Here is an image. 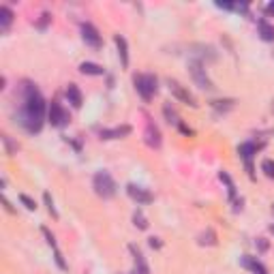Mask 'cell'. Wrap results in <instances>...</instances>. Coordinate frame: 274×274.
Returning <instances> with one entry per match:
<instances>
[{
	"label": "cell",
	"instance_id": "6da1fadb",
	"mask_svg": "<svg viewBox=\"0 0 274 274\" xmlns=\"http://www.w3.org/2000/svg\"><path fill=\"white\" fill-rule=\"evenodd\" d=\"M45 120V101L37 90V86L30 81L22 84V105L17 112V122L28 133H39Z\"/></svg>",
	"mask_w": 274,
	"mask_h": 274
},
{
	"label": "cell",
	"instance_id": "7a4b0ae2",
	"mask_svg": "<svg viewBox=\"0 0 274 274\" xmlns=\"http://www.w3.org/2000/svg\"><path fill=\"white\" fill-rule=\"evenodd\" d=\"M92 186H95V193L103 199H109V197L116 195L118 186H116V180L109 176L107 172H97L95 178H92Z\"/></svg>",
	"mask_w": 274,
	"mask_h": 274
},
{
	"label": "cell",
	"instance_id": "3957f363",
	"mask_svg": "<svg viewBox=\"0 0 274 274\" xmlns=\"http://www.w3.org/2000/svg\"><path fill=\"white\" fill-rule=\"evenodd\" d=\"M133 84H135V90L139 92V97L144 99V101H150L154 95H156V90H159V81H156L154 75H150V73H137L135 77H133Z\"/></svg>",
	"mask_w": 274,
	"mask_h": 274
},
{
	"label": "cell",
	"instance_id": "277c9868",
	"mask_svg": "<svg viewBox=\"0 0 274 274\" xmlns=\"http://www.w3.org/2000/svg\"><path fill=\"white\" fill-rule=\"evenodd\" d=\"M189 71H191V77H193V81L199 86V88H203V90H212L214 88L201 60H191L189 62Z\"/></svg>",
	"mask_w": 274,
	"mask_h": 274
},
{
	"label": "cell",
	"instance_id": "5b68a950",
	"mask_svg": "<svg viewBox=\"0 0 274 274\" xmlns=\"http://www.w3.org/2000/svg\"><path fill=\"white\" fill-rule=\"evenodd\" d=\"M48 118L51 122V126H58V129H62V126L69 125V120H71V116H69V112L65 107H62L58 101H51L50 109H48Z\"/></svg>",
	"mask_w": 274,
	"mask_h": 274
},
{
	"label": "cell",
	"instance_id": "8992f818",
	"mask_svg": "<svg viewBox=\"0 0 274 274\" xmlns=\"http://www.w3.org/2000/svg\"><path fill=\"white\" fill-rule=\"evenodd\" d=\"M167 86H170V92H172V95L178 99V101H182L184 105H191V107H197V101H195V97L191 95V92L186 90L182 84H178L176 79H167Z\"/></svg>",
	"mask_w": 274,
	"mask_h": 274
},
{
	"label": "cell",
	"instance_id": "52a82bcc",
	"mask_svg": "<svg viewBox=\"0 0 274 274\" xmlns=\"http://www.w3.org/2000/svg\"><path fill=\"white\" fill-rule=\"evenodd\" d=\"M81 39H84L86 45H90V48H95V50H99L103 45L101 34H99V30L92 24H81Z\"/></svg>",
	"mask_w": 274,
	"mask_h": 274
},
{
	"label": "cell",
	"instance_id": "ba28073f",
	"mask_svg": "<svg viewBox=\"0 0 274 274\" xmlns=\"http://www.w3.org/2000/svg\"><path fill=\"white\" fill-rule=\"evenodd\" d=\"M255 152H257V146H255L253 142H247V144H242L240 148H238V154H240V159L247 163V172H249L250 178H255V174H253V156H255Z\"/></svg>",
	"mask_w": 274,
	"mask_h": 274
},
{
	"label": "cell",
	"instance_id": "9c48e42d",
	"mask_svg": "<svg viewBox=\"0 0 274 274\" xmlns=\"http://www.w3.org/2000/svg\"><path fill=\"white\" fill-rule=\"evenodd\" d=\"M144 142L150 146V148H161V133L154 126V122L146 116V131H144Z\"/></svg>",
	"mask_w": 274,
	"mask_h": 274
},
{
	"label": "cell",
	"instance_id": "30bf717a",
	"mask_svg": "<svg viewBox=\"0 0 274 274\" xmlns=\"http://www.w3.org/2000/svg\"><path fill=\"white\" fill-rule=\"evenodd\" d=\"M126 193H129V197L133 201L137 203H150L154 199L152 193H150L148 189H144V186H137V184H126Z\"/></svg>",
	"mask_w": 274,
	"mask_h": 274
},
{
	"label": "cell",
	"instance_id": "8fae6325",
	"mask_svg": "<svg viewBox=\"0 0 274 274\" xmlns=\"http://www.w3.org/2000/svg\"><path fill=\"white\" fill-rule=\"evenodd\" d=\"M129 250H131V255H133V261H135V270H137L139 274H150V266H148V261H146V257H144L142 250H139L135 244H131Z\"/></svg>",
	"mask_w": 274,
	"mask_h": 274
},
{
	"label": "cell",
	"instance_id": "7c38bea8",
	"mask_svg": "<svg viewBox=\"0 0 274 274\" xmlns=\"http://www.w3.org/2000/svg\"><path fill=\"white\" fill-rule=\"evenodd\" d=\"M240 266L247 268V270L253 272V274H268L264 264L257 261V257H250V255H242V257H240Z\"/></svg>",
	"mask_w": 274,
	"mask_h": 274
},
{
	"label": "cell",
	"instance_id": "4fadbf2b",
	"mask_svg": "<svg viewBox=\"0 0 274 274\" xmlns=\"http://www.w3.org/2000/svg\"><path fill=\"white\" fill-rule=\"evenodd\" d=\"M43 236H45V240H48V244L51 249H54V259H56V264H58V268H62V270H67V264H65V259H62V253L58 250V244H56V238H54V234L48 229V227H43Z\"/></svg>",
	"mask_w": 274,
	"mask_h": 274
},
{
	"label": "cell",
	"instance_id": "5bb4252c",
	"mask_svg": "<svg viewBox=\"0 0 274 274\" xmlns=\"http://www.w3.org/2000/svg\"><path fill=\"white\" fill-rule=\"evenodd\" d=\"M131 133V126L129 125H122V126H114V129H103L99 133L101 139H120V137H126Z\"/></svg>",
	"mask_w": 274,
	"mask_h": 274
},
{
	"label": "cell",
	"instance_id": "9a60e30c",
	"mask_svg": "<svg viewBox=\"0 0 274 274\" xmlns=\"http://www.w3.org/2000/svg\"><path fill=\"white\" fill-rule=\"evenodd\" d=\"M114 43L116 48H118V56H120V62L122 67H129V48H126V39L122 37V34H114Z\"/></svg>",
	"mask_w": 274,
	"mask_h": 274
},
{
	"label": "cell",
	"instance_id": "2e32d148",
	"mask_svg": "<svg viewBox=\"0 0 274 274\" xmlns=\"http://www.w3.org/2000/svg\"><path fill=\"white\" fill-rule=\"evenodd\" d=\"M67 99H69V103H71L75 109L81 107V103H84V97H81V90L77 88V84H69L67 86Z\"/></svg>",
	"mask_w": 274,
	"mask_h": 274
},
{
	"label": "cell",
	"instance_id": "e0dca14e",
	"mask_svg": "<svg viewBox=\"0 0 274 274\" xmlns=\"http://www.w3.org/2000/svg\"><path fill=\"white\" fill-rule=\"evenodd\" d=\"M13 11H11L9 7H0V28H2L4 32L9 30V26L13 24Z\"/></svg>",
	"mask_w": 274,
	"mask_h": 274
},
{
	"label": "cell",
	"instance_id": "ac0fdd59",
	"mask_svg": "<svg viewBox=\"0 0 274 274\" xmlns=\"http://www.w3.org/2000/svg\"><path fill=\"white\" fill-rule=\"evenodd\" d=\"M257 28H259V37L264 41H274V26L272 24H268L266 20H259Z\"/></svg>",
	"mask_w": 274,
	"mask_h": 274
},
{
	"label": "cell",
	"instance_id": "d6986e66",
	"mask_svg": "<svg viewBox=\"0 0 274 274\" xmlns=\"http://www.w3.org/2000/svg\"><path fill=\"white\" fill-rule=\"evenodd\" d=\"M79 73H84V75H105V69L95 65V62H81Z\"/></svg>",
	"mask_w": 274,
	"mask_h": 274
},
{
	"label": "cell",
	"instance_id": "ffe728a7",
	"mask_svg": "<svg viewBox=\"0 0 274 274\" xmlns=\"http://www.w3.org/2000/svg\"><path fill=\"white\" fill-rule=\"evenodd\" d=\"M201 244V247H214L217 244V234H214L212 229H206L203 234H199V240H197Z\"/></svg>",
	"mask_w": 274,
	"mask_h": 274
},
{
	"label": "cell",
	"instance_id": "44dd1931",
	"mask_svg": "<svg viewBox=\"0 0 274 274\" xmlns=\"http://www.w3.org/2000/svg\"><path fill=\"white\" fill-rule=\"evenodd\" d=\"M219 178H221V182L227 184V193H229V197L236 201V184H234V180L229 178V174H227V172H221Z\"/></svg>",
	"mask_w": 274,
	"mask_h": 274
},
{
	"label": "cell",
	"instance_id": "7402d4cb",
	"mask_svg": "<svg viewBox=\"0 0 274 274\" xmlns=\"http://www.w3.org/2000/svg\"><path fill=\"white\" fill-rule=\"evenodd\" d=\"M163 114H165V118H167V122H170V125H176V126L180 125L178 114L174 112V107H172L170 103H165V105H163Z\"/></svg>",
	"mask_w": 274,
	"mask_h": 274
},
{
	"label": "cell",
	"instance_id": "603a6c76",
	"mask_svg": "<svg viewBox=\"0 0 274 274\" xmlns=\"http://www.w3.org/2000/svg\"><path fill=\"white\" fill-rule=\"evenodd\" d=\"M236 105V101H231V99H225V101H212V107L217 109V112H227V109H231Z\"/></svg>",
	"mask_w": 274,
	"mask_h": 274
},
{
	"label": "cell",
	"instance_id": "cb8c5ba5",
	"mask_svg": "<svg viewBox=\"0 0 274 274\" xmlns=\"http://www.w3.org/2000/svg\"><path fill=\"white\" fill-rule=\"evenodd\" d=\"M133 223H135V227H139V229H148V221H146L142 210H135V214H133Z\"/></svg>",
	"mask_w": 274,
	"mask_h": 274
},
{
	"label": "cell",
	"instance_id": "d4e9b609",
	"mask_svg": "<svg viewBox=\"0 0 274 274\" xmlns=\"http://www.w3.org/2000/svg\"><path fill=\"white\" fill-rule=\"evenodd\" d=\"M261 172H264L268 178L274 180V161L272 159H266L264 163H261Z\"/></svg>",
	"mask_w": 274,
	"mask_h": 274
},
{
	"label": "cell",
	"instance_id": "484cf974",
	"mask_svg": "<svg viewBox=\"0 0 274 274\" xmlns=\"http://www.w3.org/2000/svg\"><path fill=\"white\" fill-rule=\"evenodd\" d=\"M2 144H4V150H7V154H15L17 152V144L11 142L9 135H2Z\"/></svg>",
	"mask_w": 274,
	"mask_h": 274
},
{
	"label": "cell",
	"instance_id": "4316f807",
	"mask_svg": "<svg viewBox=\"0 0 274 274\" xmlns=\"http://www.w3.org/2000/svg\"><path fill=\"white\" fill-rule=\"evenodd\" d=\"M43 199H45V203H48V212H50L54 219H58V212H56V208H54V199H51V195H50V193H45V195H43Z\"/></svg>",
	"mask_w": 274,
	"mask_h": 274
},
{
	"label": "cell",
	"instance_id": "83f0119b",
	"mask_svg": "<svg viewBox=\"0 0 274 274\" xmlns=\"http://www.w3.org/2000/svg\"><path fill=\"white\" fill-rule=\"evenodd\" d=\"M20 201L24 203V206H26L28 210H34V208H37V203H34V201H32L28 195H20Z\"/></svg>",
	"mask_w": 274,
	"mask_h": 274
},
{
	"label": "cell",
	"instance_id": "f1b7e54d",
	"mask_svg": "<svg viewBox=\"0 0 274 274\" xmlns=\"http://www.w3.org/2000/svg\"><path fill=\"white\" fill-rule=\"evenodd\" d=\"M51 20V17H50V13H43V15H41V20H39V28H45V26H48V22Z\"/></svg>",
	"mask_w": 274,
	"mask_h": 274
},
{
	"label": "cell",
	"instance_id": "f546056e",
	"mask_svg": "<svg viewBox=\"0 0 274 274\" xmlns=\"http://www.w3.org/2000/svg\"><path fill=\"white\" fill-rule=\"evenodd\" d=\"M178 129L182 131L184 135H193V129H189V126H186V125H182V122H180V125H178Z\"/></svg>",
	"mask_w": 274,
	"mask_h": 274
},
{
	"label": "cell",
	"instance_id": "4dcf8cb0",
	"mask_svg": "<svg viewBox=\"0 0 274 274\" xmlns=\"http://www.w3.org/2000/svg\"><path fill=\"white\" fill-rule=\"evenodd\" d=\"M266 13H268V15H274V0L266 4Z\"/></svg>",
	"mask_w": 274,
	"mask_h": 274
},
{
	"label": "cell",
	"instance_id": "1f68e13d",
	"mask_svg": "<svg viewBox=\"0 0 274 274\" xmlns=\"http://www.w3.org/2000/svg\"><path fill=\"white\" fill-rule=\"evenodd\" d=\"M150 247H152V249H161V242H159V238H150Z\"/></svg>",
	"mask_w": 274,
	"mask_h": 274
},
{
	"label": "cell",
	"instance_id": "d6a6232c",
	"mask_svg": "<svg viewBox=\"0 0 274 274\" xmlns=\"http://www.w3.org/2000/svg\"><path fill=\"white\" fill-rule=\"evenodd\" d=\"M257 244H259V249H261V250H266V249H268V242L264 240V238H259V242H257Z\"/></svg>",
	"mask_w": 274,
	"mask_h": 274
},
{
	"label": "cell",
	"instance_id": "836d02e7",
	"mask_svg": "<svg viewBox=\"0 0 274 274\" xmlns=\"http://www.w3.org/2000/svg\"><path fill=\"white\" fill-rule=\"evenodd\" d=\"M2 206H4V208H7V210H9V212H15V210H13V208H11V203H9L7 199H2Z\"/></svg>",
	"mask_w": 274,
	"mask_h": 274
},
{
	"label": "cell",
	"instance_id": "e575fe53",
	"mask_svg": "<svg viewBox=\"0 0 274 274\" xmlns=\"http://www.w3.org/2000/svg\"><path fill=\"white\" fill-rule=\"evenodd\" d=\"M270 231H272V234H274V225H270Z\"/></svg>",
	"mask_w": 274,
	"mask_h": 274
},
{
	"label": "cell",
	"instance_id": "d590c367",
	"mask_svg": "<svg viewBox=\"0 0 274 274\" xmlns=\"http://www.w3.org/2000/svg\"><path fill=\"white\" fill-rule=\"evenodd\" d=\"M129 274H139V272H137V270H133V272H129Z\"/></svg>",
	"mask_w": 274,
	"mask_h": 274
},
{
	"label": "cell",
	"instance_id": "8d00e7d4",
	"mask_svg": "<svg viewBox=\"0 0 274 274\" xmlns=\"http://www.w3.org/2000/svg\"><path fill=\"white\" fill-rule=\"evenodd\" d=\"M272 212H274V206H272Z\"/></svg>",
	"mask_w": 274,
	"mask_h": 274
}]
</instances>
